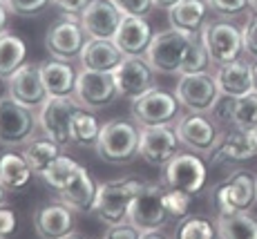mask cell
I'll return each mask as SVG.
<instances>
[{
  "label": "cell",
  "mask_w": 257,
  "mask_h": 239,
  "mask_svg": "<svg viewBox=\"0 0 257 239\" xmlns=\"http://www.w3.org/2000/svg\"><path fill=\"white\" fill-rule=\"evenodd\" d=\"M9 7L5 3H0V34L7 32V23H9Z\"/></svg>",
  "instance_id": "obj_43"
},
{
  "label": "cell",
  "mask_w": 257,
  "mask_h": 239,
  "mask_svg": "<svg viewBox=\"0 0 257 239\" xmlns=\"http://www.w3.org/2000/svg\"><path fill=\"white\" fill-rule=\"evenodd\" d=\"M78 168H81V166H78L72 157L61 154V157H58L56 161H54L52 166H49L47 170L41 174V179H43V183L52 188L54 192H61V190H65V188L70 186L72 179L76 177Z\"/></svg>",
  "instance_id": "obj_32"
},
{
  "label": "cell",
  "mask_w": 257,
  "mask_h": 239,
  "mask_svg": "<svg viewBox=\"0 0 257 239\" xmlns=\"http://www.w3.org/2000/svg\"><path fill=\"white\" fill-rule=\"evenodd\" d=\"M7 89L14 101H18L29 109H41L43 103L49 98L47 89L43 85L41 69L34 63H25L21 69H16L14 76L7 81Z\"/></svg>",
  "instance_id": "obj_18"
},
{
  "label": "cell",
  "mask_w": 257,
  "mask_h": 239,
  "mask_svg": "<svg viewBox=\"0 0 257 239\" xmlns=\"http://www.w3.org/2000/svg\"><path fill=\"white\" fill-rule=\"evenodd\" d=\"M241 41H244V54L248 58H257V12L246 18V25L241 27Z\"/></svg>",
  "instance_id": "obj_39"
},
{
  "label": "cell",
  "mask_w": 257,
  "mask_h": 239,
  "mask_svg": "<svg viewBox=\"0 0 257 239\" xmlns=\"http://www.w3.org/2000/svg\"><path fill=\"white\" fill-rule=\"evenodd\" d=\"M152 38H155V34H152V27L146 18L123 16L116 36L112 41L123 52V56H146Z\"/></svg>",
  "instance_id": "obj_22"
},
{
  "label": "cell",
  "mask_w": 257,
  "mask_h": 239,
  "mask_svg": "<svg viewBox=\"0 0 257 239\" xmlns=\"http://www.w3.org/2000/svg\"><path fill=\"white\" fill-rule=\"evenodd\" d=\"M228 126L241 128V130H257V92H248L246 96L233 98Z\"/></svg>",
  "instance_id": "obj_33"
},
{
  "label": "cell",
  "mask_w": 257,
  "mask_h": 239,
  "mask_svg": "<svg viewBox=\"0 0 257 239\" xmlns=\"http://www.w3.org/2000/svg\"><path fill=\"white\" fill-rule=\"evenodd\" d=\"M112 74H114L118 96L130 101L155 87V69L150 67L146 56H125Z\"/></svg>",
  "instance_id": "obj_16"
},
{
  "label": "cell",
  "mask_w": 257,
  "mask_h": 239,
  "mask_svg": "<svg viewBox=\"0 0 257 239\" xmlns=\"http://www.w3.org/2000/svg\"><path fill=\"white\" fill-rule=\"evenodd\" d=\"M92 0H52V5L56 9H61L63 14H67V16H81L83 9L90 5Z\"/></svg>",
  "instance_id": "obj_42"
},
{
  "label": "cell",
  "mask_w": 257,
  "mask_h": 239,
  "mask_svg": "<svg viewBox=\"0 0 257 239\" xmlns=\"http://www.w3.org/2000/svg\"><path fill=\"white\" fill-rule=\"evenodd\" d=\"M175 96L179 98L181 107L188 112H204L210 114L217 101L221 98L217 87L215 74L199 72V74H181L175 87Z\"/></svg>",
  "instance_id": "obj_9"
},
{
  "label": "cell",
  "mask_w": 257,
  "mask_h": 239,
  "mask_svg": "<svg viewBox=\"0 0 257 239\" xmlns=\"http://www.w3.org/2000/svg\"><path fill=\"white\" fill-rule=\"evenodd\" d=\"M257 203V174L250 170H235L226 181L210 190V206L215 215L250 210Z\"/></svg>",
  "instance_id": "obj_4"
},
{
  "label": "cell",
  "mask_w": 257,
  "mask_h": 239,
  "mask_svg": "<svg viewBox=\"0 0 257 239\" xmlns=\"http://www.w3.org/2000/svg\"><path fill=\"white\" fill-rule=\"evenodd\" d=\"M127 221L141 232L161 230L170 221V215L166 210V186L143 183L139 195L135 197V201L130 206Z\"/></svg>",
  "instance_id": "obj_6"
},
{
  "label": "cell",
  "mask_w": 257,
  "mask_h": 239,
  "mask_svg": "<svg viewBox=\"0 0 257 239\" xmlns=\"http://www.w3.org/2000/svg\"><path fill=\"white\" fill-rule=\"evenodd\" d=\"M101 123H98L96 114L87 107H78L72 116V126H70V139L72 146H81V148H94L101 134Z\"/></svg>",
  "instance_id": "obj_30"
},
{
  "label": "cell",
  "mask_w": 257,
  "mask_h": 239,
  "mask_svg": "<svg viewBox=\"0 0 257 239\" xmlns=\"http://www.w3.org/2000/svg\"><path fill=\"white\" fill-rule=\"evenodd\" d=\"M179 137L175 126H141L139 128V157L150 166L164 168L179 152Z\"/></svg>",
  "instance_id": "obj_13"
},
{
  "label": "cell",
  "mask_w": 257,
  "mask_h": 239,
  "mask_svg": "<svg viewBox=\"0 0 257 239\" xmlns=\"http://www.w3.org/2000/svg\"><path fill=\"white\" fill-rule=\"evenodd\" d=\"M85 43L87 34L83 32L78 16H67V14H63L61 21L54 23L45 34V47L49 56L58 61H78Z\"/></svg>",
  "instance_id": "obj_12"
},
{
  "label": "cell",
  "mask_w": 257,
  "mask_h": 239,
  "mask_svg": "<svg viewBox=\"0 0 257 239\" xmlns=\"http://www.w3.org/2000/svg\"><path fill=\"white\" fill-rule=\"evenodd\" d=\"M16 226H18V219H16V212L12 208H5L0 206V239H9L16 232Z\"/></svg>",
  "instance_id": "obj_41"
},
{
  "label": "cell",
  "mask_w": 257,
  "mask_h": 239,
  "mask_svg": "<svg viewBox=\"0 0 257 239\" xmlns=\"http://www.w3.org/2000/svg\"><path fill=\"white\" fill-rule=\"evenodd\" d=\"M190 203H192V195L181 190H168L166 188V210L170 219H184L190 210Z\"/></svg>",
  "instance_id": "obj_35"
},
{
  "label": "cell",
  "mask_w": 257,
  "mask_h": 239,
  "mask_svg": "<svg viewBox=\"0 0 257 239\" xmlns=\"http://www.w3.org/2000/svg\"><path fill=\"white\" fill-rule=\"evenodd\" d=\"M206 5L219 18H235V16H241L246 9H250L248 0H206Z\"/></svg>",
  "instance_id": "obj_36"
},
{
  "label": "cell",
  "mask_w": 257,
  "mask_h": 239,
  "mask_svg": "<svg viewBox=\"0 0 257 239\" xmlns=\"http://www.w3.org/2000/svg\"><path fill=\"white\" fill-rule=\"evenodd\" d=\"M94 150L101 161L125 166L139 154V128L125 118H112L101 128Z\"/></svg>",
  "instance_id": "obj_2"
},
{
  "label": "cell",
  "mask_w": 257,
  "mask_h": 239,
  "mask_svg": "<svg viewBox=\"0 0 257 239\" xmlns=\"http://www.w3.org/2000/svg\"><path fill=\"white\" fill-rule=\"evenodd\" d=\"M81 107L78 101L74 96L70 98H54L49 96L43 107L38 109V126L41 132L47 139H52L54 143H58L61 148L72 146L70 139V126H72V116L74 112Z\"/></svg>",
  "instance_id": "obj_14"
},
{
  "label": "cell",
  "mask_w": 257,
  "mask_h": 239,
  "mask_svg": "<svg viewBox=\"0 0 257 239\" xmlns=\"http://www.w3.org/2000/svg\"><path fill=\"white\" fill-rule=\"evenodd\" d=\"M175 130L181 146H186L188 150L195 154H206V157L212 154V150L217 148V141L221 137L217 121L210 114H204V112L181 114L175 123Z\"/></svg>",
  "instance_id": "obj_7"
},
{
  "label": "cell",
  "mask_w": 257,
  "mask_h": 239,
  "mask_svg": "<svg viewBox=\"0 0 257 239\" xmlns=\"http://www.w3.org/2000/svg\"><path fill=\"white\" fill-rule=\"evenodd\" d=\"M0 3H5V5H7V3H9V0H0Z\"/></svg>",
  "instance_id": "obj_50"
},
{
  "label": "cell",
  "mask_w": 257,
  "mask_h": 239,
  "mask_svg": "<svg viewBox=\"0 0 257 239\" xmlns=\"http://www.w3.org/2000/svg\"><path fill=\"white\" fill-rule=\"evenodd\" d=\"M141 239H172V237L161 230H150V232H141Z\"/></svg>",
  "instance_id": "obj_44"
},
{
  "label": "cell",
  "mask_w": 257,
  "mask_h": 239,
  "mask_svg": "<svg viewBox=\"0 0 257 239\" xmlns=\"http://www.w3.org/2000/svg\"><path fill=\"white\" fill-rule=\"evenodd\" d=\"M32 168L23 152H0V181L7 190H21L32 179Z\"/></svg>",
  "instance_id": "obj_28"
},
{
  "label": "cell",
  "mask_w": 257,
  "mask_h": 239,
  "mask_svg": "<svg viewBox=\"0 0 257 239\" xmlns=\"http://www.w3.org/2000/svg\"><path fill=\"white\" fill-rule=\"evenodd\" d=\"M206 14H208L206 0H179L168 9V23H170V27L181 29V32L201 34L206 21H208Z\"/></svg>",
  "instance_id": "obj_26"
},
{
  "label": "cell",
  "mask_w": 257,
  "mask_h": 239,
  "mask_svg": "<svg viewBox=\"0 0 257 239\" xmlns=\"http://www.w3.org/2000/svg\"><path fill=\"white\" fill-rule=\"evenodd\" d=\"M112 5L123 14V16H137L146 18L155 9V0H112Z\"/></svg>",
  "instance_id": "obj_37"
},
{
  "label": "cell",
  "mask_w": 257,
  "mask_h": 239,
  "mask_svg": "<svg viewBox=\"0 0 257 239\" xmlns=\"http://www.w3.org/2000/svg\"><path fill=\"white\" fill-rule=\"evenodd\" d=\"M63 239H81V237H78L76 232H72V235H67V237H63Z\"/></svg>",
  "instance_id": "obj_49"
},
{
  "label": "cell",
  "mask_w": 257,
  "mask_h": 239,
  "mask_svg": "<svg viewBox=\"0 0 257 239\" xmlns=\"http://www.w3.org/2000/svg\"><path fill=\"white\" fill-rule=\"evenodd\" d=\"M217 228L204 217H184L175 230V239H215Z\"/></svg>",
  "instance_id": "obj_34"
},
{
  "label": "cell",
  "mask_w": 257,
  "mask_h": 239,
  "mask_svg": "<svg viewBox=\"0 0 257 239\" xmlns=\"http://www.w3.org/2000/svg\"><path fill=\"white\" fill-rule=\"evenodd\" d=\"M123 58L125 56L114 45V41L87 38L81 56H78V65L81 69H90V72H114Z\"/></svg>",
  "instance_id": "obj_23"
},
{
  "label": "cell",
  "mask_w": 257,
  "mask_h": 239,
  "mask_svg": "<svg viewBox=\"0 0 257 239\" xmlns=\"http://www.w3.org/2000/svg\"><path fill=\"white\" fill-rule=\"evenodd\" d=\"M215 228L219 239H257V215H250V210L219 215Z\"/></svg>",
  "instance_id": "obj_27"
},
{
  "label": "cell",
  "mask_w": 257,
  "mask_h": 239,
  "mask_svg": "<svg viewBox=\"0 0 257 239\" xmlns=\"http://www.w3.org/2000/svg\"><path fill=\"white\" fill-rule=\"evenodd\" d=\"M38 69H41V78L47 89V96H54V98L74 96L78 69L72 63L58 61V58H45V61L38 63Z\"/></svg>",
  "instance_id": "obj_21"
},
{
  "label": "cell",
  "mask_w": 257,
  "mask_h": 239,
  "mask_svg": "<svg viewBox=\"0 0 257 239\" xmlns=\"http://www.w3.org/2000/svg\"><path fill=\"white\" fill-rule=\"evenodd\" d=\"M96 192H98V183L94 181L92 174L81 166L76 177L70 181V186L58 192V199H61V203H65L67 208H72L74 212H90V210H94Z\"/></svg>",
  "instance_id": "obj_25"
},
{
  "label": "cell",
  "mask_w": 257,
  "mask_h": 239,
  "mask_svg": "<svg viewBox=\"0 0 257 239\" xmlns=\"http://www.w3.org/2000/svg\"><path fill=\"white\" fill-rule=\"evenodd\" d=\"M215 81H217V87H219L221 96H230V98L246 96L248 92H253L250 63L244 61V58H239V61H235V63L217 67Z\"/></svg>",
  "instance_id": "obj_24"
},
{
  "label": "cell",
  "mask_w": 257,
  "mask_h": 239,
  "mask_svg": "<svg viewBox=\"0 0 257 239\" xmlns=\"http://www.w3.org/2000/svg\"><path fill=\"white\" fill-rule=\"evenodd\" d=\"M179 109L181 103L175 94L152 87L132 101L130 112L135 123H139V126H166V123H172L175 118H179Z\"/></svg>",
  "instance_id": "obj_11"
},
{
  "label": "cell",
  "mask_w": 257,
  "mask_h": 239,
  "mask_svg": "<svg viewBox=\"0 0 257 239\" xmlns=\"http://www.w3.org/2000/svg\"><path fill=\"white\" fill-rule=\"evenodd\" d=\"M248 7L253 9V12H257V0H248Z\"/></svg>",
  "instance_id": "obj_48"
},
{
  "label": "cell",
  "mask_w": 257,
  "mask_h": 239,
  "mask_svg": "<svg viewBox=\"0 0 257 239\" xmlns=\"http://www.w3.org/2000/svg\"><path fill=\"white\" fill-rule=\"evenodd\" d=\"M5 190H7V188H5V186H3V181H0V206L5 203Z\"/></svg>",
  "instance_id": "obj_47"
},
{
  "label": "cell",
  "mask_w": 257,
  "mask_h": 239,
  "mask_svg": "<svg viewBox=\"0 0 257 239\" xmlns=\"http://www.w3.org/2000/svg\"><path fill=\"white\" fill-rule=\"evenodd\" d=\"M52 0H9L7 7L16 16H38L47 9Z\"/></svg>",
  "instance_id": "obj_38"
},
{
  "label": "cell",
  "mask_w": 257,
  "mask_h": 239,
  "mask_svg": "<svg viewBox=\"0 0 257 239\" xmlns=\"http://www.w3.org/2000/svg\"><path fill=\"white\" fill-rule=\"evenodd\" d=\"M36 126L38 116L34 114V109L21 105L9 94L0 98V146H23L34 137Z\"/></svg>",
  "instance_id": "obj_8"
},
{
  "label": "cell",
  "mask_w": 257,
  "mask_h": 239,
  "mask_svg": "<svg viewBox=\"0 0 257 239\" xmlns=\"http://www.w3.org/2000/svg\"><path fill=\"white\" fill-rule=\"evenodd\" d=\"M78 21H81V27L87 34V38L112 41L118 32V25L123 21V14L112 5V0H92L83 9Z\"/></svg>",
  "instance_id": "obj_17"
},
{
  "label": "cell",
  "mask_w": 257,
  "mask_h": 239,
  "mask_svg": "<svg viewBox=\"0 0 257 239\" xmlns=\"http://www.w3.org/2000/svg\"><path fill=\"white\" fill-rule=\"evenodd\" d=\"M201 41H204L212 65L221 67L235 63L244 56V41H241V27L235 25L230 18H215L206 21L201 29Z\"/></svg>",
  "instance_id": "obj_5"
},
{
  "label": "cell",
  "mask_w": 257,
  "mask_h": 239,
  "mask_svg": "<svg viewBox=\"0 0 257 239\" xmlns=\"http://www.w3.org/2000/svg\"><path fill=\"white\" fill-rule=\"evenodd\" d=\"M103 239H141V230H137L130 221H123L107 228Z\"/></svg>",
  "instance_id": "obj_40"
},
{
  "label": "cell",
  "mask_w": 257,
  "mask_h": 239,
  "mask_svg": "<svg viewBox=\"0 0 257 239\" xmlns=\"http://www.w3.org/2000/svg\"><path fill=\"white\" fill-rule=\"evenodd\" d=\"M27 58V45L21 36L12 32L0 34V78L9 81L16 69H21Z\"/></svg>",
  "instance_id": "obj_29"
},
{
  "label": "cell",
  "mask_w": 257,
  "mask_h": 239,
  "mask_svg": "<svg viewBox=\"0 0 257 239\" xmlns=\"http://www.w3.org/2000/svg\"><path fill=\"white\" fill-rule=\"evenodd\" d=\"M74 210L65 203H45L34 215V228L41 239H63L74 232Z\"/></svg>",
  "instance_id": "obj_20"
},
{
  "label": "cell",
  "mask_w": 257,
  "mask_h": 239,
  "mask_svg": "<svg viewBox=\"0 0 257 239\" xmlns=\"http://www.w3.org/2000/svg\"><path fill=\"white\" fill-rule=\"evenodd\" d=\"M197 34H188L181 29L168 27L155 34L150 47L146 52V61L155 69V74H177L181 76L186 58L195 43Z\"/></svg>",
  "instance_id": "obj_1"
},
{
  "label": "cell",
  "mask_w": 257,
  "mask_h": 239,
  "mask_svg": "<svg viewBox=\"0 0 257 239\" xmlns=\"http://www.w3.org/2000/svg\"><path fill=\"white\" fill-rule=\"evenodd\" d=\"M257 157V130H241V128H230L221 132L217 148L210 154V161H226V163H239Z\"/></svg>",
  "instance_id": "obj_19"
},
{
  "label": "cell",
  "mask_w": 257,
  "mask_h": 239,
  "mask_svg": "<svg viewBox=\"0 0 257 239\" xmlns=\"http://www.w3.org/2000/svg\"><path fill=\"white\" fill-rule=\"evenodd\" d=\"M141 179L137 177H125V179H114V181H105L98 186L96 201H94V212L107 226L127 221V212L143 188Z\"/></svg>",
  "instance_id": "obj_3"
},
{
  "label": "cell",
  "mask_w": 257,
  "mask_h": 239,
  "mask_svg": "<svg viewBox=\"0 0 257 239\" xmlns=\"http://www.w3.org/2000/svg\"><path fill=\"white\" fill-rule=\"evenodd\" d=\"M250 74H253V92H257V58L250 63Z\"/></svg>",
  "instance_id": "obj_46"
},
{
  "label": "cell",
  "mask_w": 257,
  "mask_h": 239,
  "mask_svg": "<svg viewBox=\"0 0 257 239\" xmlns=\"http://www.w3.org/2000/svg\"><path fill=\"white\" fill-rule=\"evenodd\" d=\"M177 3H179V0H155V7L166 9V12H168V9H170L172 5H177Z\"/></svg>",
  "instance_id": "obj_45"
},
{
  "label": "cell",
  "mask_w": 257,
  "mask_h": 239,
  "mask_svg": "<svg viewBox=\"0 0 257 239\" xmlns=\"http://www.w3.org/2000/svg\"><path fill=\"white\" fill-rule=\"evenodd\" d=\"M74 98L81 107L87 109H103L110 107L118 98V89L112 72H90V69H78L76 92Z\"/></svg>",
  "instance_id": "obj_15"
},
{
  "label": "cell",
  "mask_w": 257,
  "mask_h": 239,
  "mask_svg": "<svg viewBox=\"0 0 257 239\" xmlns=\"http://www.w3.org/2000/svg\"><path fill=\"white\" fill-rule=\"evenodd\" d=\"M206 177H208V168L192 152H177L164 166V186L168 190L197 195L199 190H204Z\"/></svg>",
  "instance_id": "obj_10"
},
{
  "label": "cell",
  "mask_w": 257,
  "mask_h": 239,
  "mask_svg": "<svg viewBox=\"0 0 257 239\" xmlns=\"http://www.w3.org/2000/svg\"><path fill=\"white\" fill-rule=\"evenodd\" d=\"M63 154V148L58 143H54L52 139L43 137V139H34L27 148L23 150V157L27 159L29 168L36 174H43Z\"/></svg>",
  "instance_id": "obj_31"
}]
</instances>
